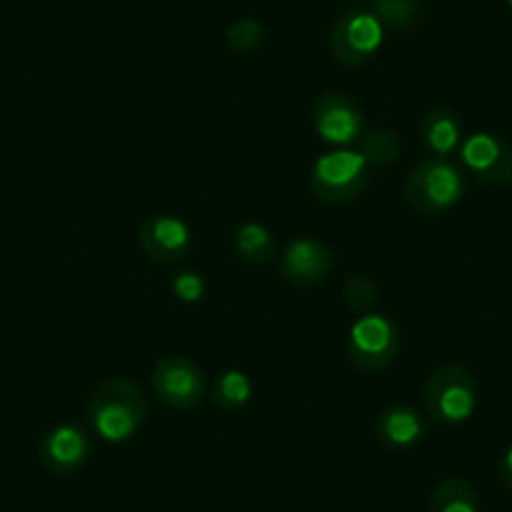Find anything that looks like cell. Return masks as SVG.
<instances>
[{
	"label": "cell",
	"instance_id": "cell-12",
	"mask_svg": "<svg viewBox=\"0 0 512 512\" xmlns=\"http://www.w3.org/2000/svg\"><path fill=\"white\" fill-rule=\"evenodd\" d=\"M139 244L149 259L159 264H176L191 251V229L186 221L171 214H156L144 221L139 231Z\"/></svg>",
	"mask_w": 512,
	"mask_h": 512
},
{
	"label": "cell",
	"instance_id": "cell-3",
	"mask_svg": "<svg viewBox=\"0 0 512 512\" xmlns=\"http://www.w3.org/2000/svg\"><path fill=\"white\" fill-rule=\"evenodd\" d=\"M372 169L359 156V151L337 149L319 156L309 174V189L322 204L344 206L362 199L367 191Z\"/></svg>",
	"mask_w": 512,
	"mask_h": 512
},
{
	"label": "cell",
	"instance_id": "cell-8",
	"mask_svg": "<svg viewBox=\"0 0 512 512\" xmlns=\"http://www.w3.org/2000/svg\"><path fill=\"white\" fill-rule=\"evenodd\" d=\"M312 126L317 136L337 149L357 146L364 136V116L357 103L339 91H327L314 98Z\"/></svg>",
	"mask_w": 512,
	"mask_h": 512
},
{
	"label": "cell",
	"instance_id": "cell-25",
	"mask_svg": "<svg viewBox=\"0 0 512 512\" xmlns=\"http://www.w3.org/2000/svg\"><path fill=\"white\" fill-rule=\"evenodd\" d=\"M354 3H359V0H354Z\"/></svg>",
	"mask_w": 512,
	"mask_h": 512
},
{
	"label": "cell",
	"instance_id": "cell-6",
	"mask_svg": "<svg viewBox=\"0 0 512 512\" xmlns=\"http://www.w3.org/2000/svg\"><path fill=\"white\" fill-rule=\"evenodd\" d=\"M382 41L384 28L374 13L352 8L334 21L329 33V51L344 68H362L377 56Z\"/></svg>",
	"mask_w": 512,
	"mask_h": 512
},
{
	"label": "cell",
	"instance_id": "cell-24",
	"mask_svg": "<svg viewBox=\"0 0 512 512\" xmlns=\"http://www.w3.org/2000/svg\"><path fill=\"white\" fill-rule=\"evenodd\" d=\"M507 8H510V11H512V0H507Z\"/></svg>",
	"mask_w": 512,
	"mask_h": 512
},
{
	"label": "cell",
	"instance_id": "cell-21",
	"mask_svg": "<svg viewBox=\"0 0 512 512\" xmlns=\"http://www.w3.org/2000/svg\"><path fill=\"white\" fill-rule=\"evenodd\" d=\"M264 41H267V31L254 18H241L226 33V46H229L231 53H251L256 48H262Z\"/></svg>",
	"mask_w": 512,
	"mask_h": 512
},
{
	"label": "cell",
	"instance_id": "cell-2",
	"mask_svg": "<svg viewBox=\"0 0 512 512\" xmlns=\"http://www.w3.org/2000/svg\"><path fill=\"white\" fill-rule=\"evenodd\" d=\"M467 191V179L450 159H425L412 166L405 179V199L415 211L425 216H437L450 211L462 201Z\"/></svg>",
	"mask_w": 512,
	"mask_h": 512
},
{
	"label": "cell",
	"instance_id": "cell-5",
	"mask_svg": "<svg viewBox=\"0 0 512 512\" xmlns=\"http://www.w3.org/2000/svg\"><path fill=\"white\" fill-rule=\"evenodd\" d=\"M400 352V329L387 314H362L349 329V362L364 374H377L392 367Z\"/></svg>",
	"mask_w": 512,
	"mask_h": 512
},
{
	"label": "cell",
	"instance_id": "cell-19",
	"mask_svg": "<svg viewBox=\"0 0 512 512\" xmlns=\"http://www.w3.org/2000/svg\"><path fill=\"white\" fill-rule=\"evenodd\" d=\"M372 13L382 28L390 31H410L420 21V0H372Z\"/></svg>",
	"mask_w": 512,
	"mask_h": 512
},
{
	"label": "cell",
	"instance_id": "cell-13",
	"mask_svg": "<svg viewBox=\"0 0 512 512\" xmlns=\"http://www.w3.org/2000/svg\"><path fill=\"white\" fill-rule=\"evenodd\" d=\"M374 432L377 440L390 450L405 452L420 445L427 435V422L420 412L405 402H395V405L384 407L374 422Z\"/></svg>",
	"mask_w": 512,
	"mask_h": 512
},
{
	"label": "cell",
	"instance_id": "cell-10",
	"mask_svg": "<svg viewBox=\"0 0 512 512\" xmlns=\"http://www.w3.org/2000/svg\"><path fill=\"white\" fill-rule=\"evenodd\" d=\"M460 159L472 176L487 186H505L512 181V146L495 134H472L462 141Z\"/></svg>",
	"mask_w": 512,
	"mask_h": 512
},
{
	"label": "cell",
	"instance_id": "cell-16",
	"mask_svg": "<svg viewBox=\"0 0 512 512\" xmlns=\"http://www.w3.org/2000/svg\"><path fill=\"white\" fill-rule=\"evenodd\" d=\"M430 512H480V495L465 477H445L432 487Z\"/></svg>",
	"mask_w": 512,
	"mask_h": 512
},
{
	"label": "cell",
	"instance_id": "cell-22",
	"mask_svg": "<svg viewBox=\"0 0 512 512\" xmlns=\"http://www.w3.org/2000/svg\"><path fill=\"white\" fill-rule=\"evenodd\" d=\"M171 292L179 302L184 304H196L206 297V282L199 272L194 269H186V272H179L171 282Z\"/></svg>",
	"mask_w": 512,
	"mask_h": 512
},
{
	"label": "cell",
	"instance_id": "cell-17",
	"mask_svg": "<svg viewBox=\"0 0 512 512\" xmlns=\"http://www.w3.org/2000/svg\"><path fill=\"white\" fill-rule=\"evenodd\" d=\"M251 395H254V382L241 369H226L211 387V402L224 412L244 410L251 402Z\"/></svg>",
	"mask_w": 512,
	"mask_h": 512
},
{
	"label": "cell",
	"instance_id": "cell-11",
	"mask_svg": "<svg viewBox=\"0 0 512 512\" xmlns=\"http://www.w3.org/2000/svg\"><path fill=\"white\" fill-rule=\"evenodd\" d=\"M332 267V249L309 236L292 239L279 256V274L294 287H317L329 277Z\"/></svg>",
	"mask_w": 512,
	"mask_h": 512
},
{
	"label": "cell",
	"instance_id": "cell-20",
	"mask_svg": "<svg viewBox=\"0 0 512 512\" xmlns=\"http://www.w3.org/2000/svg\"><path fill=\"white\" fill-rule=\"evenodd\" d=\"M342 297L347 309H352L354 314L362 317V314L372 312L374 304H377L379 287L372 277H367V274H352V277L347 279V284H344Z\"/></svg>",
	"mask_w": 512,
	"mask_h": 512
},
{
	"label": "cell",
	"instance_id": "cell-1",
	"mask_svg": "<svg viewBox=\"0 0 512 512\" xmlns=\"http://www.w3.org/2000/svg\"><path fill=\"white\" fill-rule=\"evenodd\" d=\"M86 420L93 435L108 445L134 440L146 422V397L134 379H108L91 395Z\"/></svg>",
	"mask_w": 512,
	"mask_h": 512
},
{
	"label": "cell",
	"instance_id": "cell-15",
	"mask_svg": "<svg viewBox=\"0 0 512 512\" xmlns=\"http://www.w3.org/2000/svg\"><path fill=\"white\" fill-rule=\"evenodd\" d=\"M231 246L241 262L254 264V267H264V264L274 262V256H277V239L259 221H244L236 226Z\"/></svg>",
	"mask_w": 512,
	"mask_h": 512
},
{
	"label": "cell",
	"instance_id": "cell-14",
	"mask_svg": "<svg viewBox=\"0 0 512 512\" xmlns=\"http://www.w3.org/2000/svg\"><path fill=\"white\" fill-rule=\"evenodd\" d=\"M420 141L435 159H450L452 154H457L465 141L457 113L442 106L427 111L420 123Z\"/></svg>",
	"mask_w": 512,
	"mask_h": 512
},
{
	"label": "cell",
	"instance_id": "cell-7",
	"mask_svg": "<svg viewBox=\"0 0 512 512\" xmlns=\"http://www.w3.org/2000/svg\"><path fill=\"white\" fill-rule=\"evenodd\" d=\"M151 387L164 405L174 410H191L206 397V374L194 359L171 354L156 362Z\"/></svg>",
	"mask_w": 512,
	"mask_h": 512
},
{
	"label": "cell",
	"instance_id": "cell-23",
	"mask_svg": "<svg viewBox=\"0 0 512 512\" xmlns=\"http://www.w3.org/2000/svg\"><path fill=\"white\" fill-rule=\"evenodd\" d=\"M497 475H500L502 485L512 492V445L502 452L500 462H497Z\"/></svg>",
	"mask_w": 512,
	"mask_h": 512
},
{
	"label": "cell",
	"instance_id": "cell-9",
	"mask_svg": "<svg viewBox=\"0 0 512 512\" xmlns=\"http://www.w3.org/2000/svg\"><path fill=\"white\" fill-rule=\"evenodd\" d=\"M91 450V435L81 425L61 422L43 435L41 445H38V457L51 475L68 477L86 465Z\"/></svg>",
	"mask_w": 512,
	"mask_h": 512
},
{
	"label": "cell",
	"instance_id": "cell-4",
	"mask_svg": "<svg viewBox=\"0 0 512 512\" xmlns=\"http://www.w3.org/2000/svg\"><path fill=\"white\" fill-rule=\"evenodd\" d=\"M477 382L462 364H442L425 384L427 415L445 427H457L477 410Z\"/></svg>",
	"mask_w": 512,
	"mask_h": 512
},
{
	"label": "cell",
	"instance_id": "cell-18",
	"mask_svg": "<svg viewBox=\"0 0 512 512\" xmlns=\"http://www.w3.org/2000/svg\"><path fill=\"white\" fill-rule=\"evenodd\" d=\"M357 151L359 156L367 161L369 169L379 171L395 164L397 156H400L402 151V141L395 131H390V128H374L369 134L364 131V136L357 144Z\"/></svg>",
	"mask_w": 512,
	"mask_h": 512
}]
</instances>
